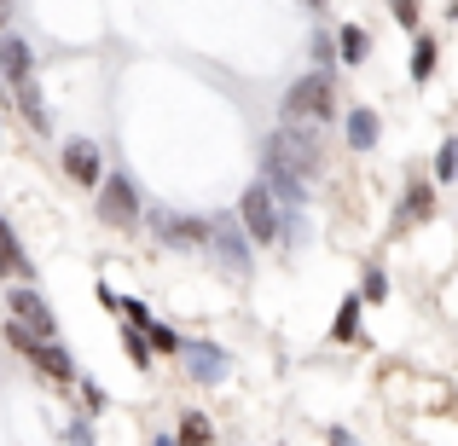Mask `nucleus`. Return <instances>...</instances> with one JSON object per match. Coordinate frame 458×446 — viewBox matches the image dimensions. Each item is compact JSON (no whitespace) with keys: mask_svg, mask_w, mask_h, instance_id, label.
<instances>
[{"mask_svg":"<svg viewBox=\"0 0 458 446\" xmlns=\"http://www.w3.org/2000/svg\"><path fill=\"white\" fill-rule=\"evenodd\" d=\"M209 249H215V261H221L226 279H244L256 244H250V232L238 226V215H209Z\"/></svg>","mask_w":458,"mask_h":446,"instance_id":"obj_6","label":"nucleus"},{"mask_svg":"<svg viewBox=\"0 0 458 446\" xmlns=\"http://www.w3.org/2000/svg\"><path fill=\"white\" fill-rule=\"evenodd\" d=\"M429 180H436V186H453V180H458V134L441 139V151H436V174H429Z\"/></svg>","mask_w":458,"mask_h":446,"instance_id":"obj_23","label":"nucleus"},{"mask_svg":"<svg viewBox=\"0 0 458 446\" xmlns=\"http://www.w3.org/2000/svg\"><path fill=\"white\" fill-rule=\"evenodd\" d=\"M180 366H186L191 383L215 389V383H226V371H233V354H226L221 342H209V336H186V348H180Z\"/></svg>","mask_w":458,"mask_h":446,"instance_id":"obj_9","label":"nucleus"},{"mask_svg":"<svg viewBox=\"0 0 458 446\" xmlns=\"http://www.w3.org/2000/svg\"><path fill=\"white\" fill-rule=\"evenodd\" d=\"M58 168H64V180H70V186H81V191H99V180L111 174V168H105L99 139H88V134H70V139H64Z\"/></svg>","mask_w":458,"mask_h":446,"instance_id":"obj_7","label":"nucleus"},{"mask_svg":"<svg viewBox=\"0 0 458 446\" xmlns=\"http://www.w3.org/2000/svg\"><path fill=\"white\" fill-rule=\"evenodd\" d=\"M302 6H308V12H325V0H302Z\"/></svg>","mask_w":458,"mask_h":446,"instance_id":"obj_30","label":"nucleus"},{"mask_svg":"<svg viewBox=\"0 0 458 446\" xmlns=\"http://www.w3.org/2000/svg\"><path fill=\"white\" fill-rule=\"evenodd\" d=\"M238 226L250 232V244L256 249H279V238H284V203L273 198V186L267 180H250L244 191H238Z\"/></svg>","mask_w":458,"mask_h":446,"instance_id":"obj_3","label":"nucleus"},{"mask_svg":"<svg viewBox=\"0 0 458 446\" xmlns=\"http://www.w3.org/2000/svg\"><path fill=\"white\" fill-rule=\"evenodd\" d=\"M146 232L163 249H209V215H180V209L146 203Z\"/></svg>","mask_w":458,"mask_h":446,"instance_id":"obj_5","label":"nucleus"},{"mask_svg":"<svg viewBox=\"0 0 458 446\" xmlns=\"http://www.w3.org/2000/svg\"><path fill=\"white\" fill-rule=\"evenodd\" d=\"M325 446H360L354 435H348V429L343 424H336V429H325Z\"/></svg>","mask_w":458,"mask_h":446,"instance_id":"obj_27","label":"nucleus"},{"mask_svg":"<svg viewBox=\"0 0 458 446\" xmlns=\"http://www.w3.org/2000/svg\"><path fill=\"white\" fill-rule=\"evenodd\" d=\"M447 18H458V0H447Z\"/></svg>","mask_w":458,"mask_h":446,"instance_id":"obj_31","label":"nucleus"},{"mask_svg":"<svg viewBox=\"0 0 458 446\" xmlns=\"http://www.w3.org/2000/svg\"><path fill=\"white\" fill-rule=\"evenodd\" d=\"M0 134H6V122H0Z\"/></svg>","mask_w":458,"mask_h":446,"instance_id":"obj_32","label":"nucleus"},{"mask_svg":"<svg viewBox=\"0 0 458 446\" xmlns=\"http://www.w3.org/2000/svg\"><path fill=\"white\" fill-rule=\"evenodd\" d=\"M0 279L6 284H35V261H30V249H23V238L12 232L6 215H0Z\"/></svg>","mask_w":458,"mask_h":446,"instance_id":"obj_11","label":"nucleus"},{"mask_svg":"<svg viewBox=\"0 0 458 446\" xmlns=\"http://www.w3.org/2000/svg\"><path fill=\"white\" fill-rule=\"evenodd\" d=\"M151 446H174V435H151Z\"/></svg>","mask_w":458,"mask_h":446,"instance_id":"obj_29","label":"nucleus"},{"mask_svg":"<svg viewBox=\"0 0 458 446\" xmlns=\"http://www.w3.org/2000/svg\"><path fill=\"white\" fill-rule=\"evenodd\" d=\"M336 111H343V99H336V70H308V76H296L291 88H284V116H296V122H336Z\"/></svg>","mask_w":458,"mask_h":446,"instance_id":"obj_4","label":"nucleus"},{"mask_svg":"<svg viewBox=\"0 0 458 446\" xmlns=\"http://www.w3.org/2000/svg\"><path fill=\"white\" fill-rule=\"evenodd\" d=\"M93 215H99V226H111V232H140V226H146V198H140L134 174L111 168V174L99 180V191H93Z\"/></svg>","mask_w":458,"mask_h":446,"instance_id":"obj_2","label":"nucleus"},{"mask_svg":"<svg viewBox=\"0 0 458 446\" xmlns=\"http://www.w3.org/2000/svg\"><path fill=\"white\" fill-rule=\"evenodd\" d=\"M6 319H18L23 331H35L41 342L58 336V313H53V301L35 290V284H6Z\"/></svg>","mask_w":458,"mask_h":446,"instance_id":"obj_8","label":"nucleus"},{"mask_svg":"<svg viewBox=\"0 0 458 446\" xmlns=\"http://www.w3.org/2000/svg\"><path fill=\"white\" fill-rule=\"evenodd\" d=\"M360 301H366V307H383V301H389V273H383V261H366V267H360Z\"/></svg>","mask_w":458,"mask_h":446,"instance_id":"obj_19","label":"nucleus"},{"mask_svg":"<svg viewBox=\"0 0 458 446\" xmlns=\"http://www.w3.org/2000/svg\"><path fill=\"white\" fill-rule=\"evenodd\" d=\"M336 58H343V64H366L371 58V35L360 29V23H343V29H336Z\"/></svg>","mask_w":458,"mask_h":446,"instance_id":"obj_18","label":"nucleus"},{"mask_svg":"<svg viewBox=\"0 0 458 446\" xmlns=\"http://www.w3.org/2000/svg\"><path fill=\"white\" fill-rule=\"evenodd\" d=\"M76 394H81V417H105L111 412V394H105L99 377H76Z\"/></svg>","mask_w":458,"mask_h":446,"instance_id":"obj_21","label":"nucleus"},{"mask_svg":"<svg viewBox=\"0 0 458 446\" xmlns=\"http://www.w3.org/2000/svg\"><path fill=\"white\" fill-rule=\"evenodd\" d=\"M116 313H123V324H134V331H146V324H157V313H151L140 296H116Z\"/></svg>","mask_w":458,"mask_h":446,"instance_id":"obj_24","label":"nucleus"},{"mask_svg":"<svg viewBox=\"0 0 458 446\" xmlns=\"http://www.w3.org/2000/svg\"><path fill=\"white\" fill-rule=\"evenodd\" d=\"M146 336H151V348H157V354H174V359H180V348H186V336H180V331H168L163 319L146 324Z\"/></svg>","mask_w":458,"mask_h":446,"instance_id":"obj_25","label":"nucleus"},{"mask_svg":"<svg viewBox=\"0 0 458 446\" xmlns=\"http://www.w3.org/2000/svg\"><path fill=\"white\" fill-rule=\"evenodd\" d=\"M0 342H6V348H18V354L35 366V377H41V383H53V389H76L81 366H76V354H70V348L58 342V336H53V342H41V336H35V331H23L18 319H0Z\"/></svg>","mask_w":458,"mask_h":446,"instance_id":"obj_1","label":"nucleus"},{"mask_svg":"<svg viewBox=\"0 0 458 446\" xmlns=\"http://www.w3.org/2000/svg\"><path fill=\"white\" fill-rule=\"evenodd\" d=\"M12 12H18V0H0V29L12 23Z\"/></svg>","mask_w":458,"mask_h":446,"instance_id":"obj_28","label":"nucleus"},{"mask_svg":"<svg viewBox=\"0 0 458 446\" xmlns=\"http://www.w3.org/2000/svg\"><path fill=\"white\" fill-rule=\"evenodd\" d=\"M308 53H313V70H336L343 58H336V35L331 29H313L308 35Z\"/></svg>","mask_w":458,"mask_h":446,"instance_id":"obj_22","label":"nucleus"},{"mask_svg":"<svg viewBox=\"0 0 458 446\" xmlns=\"http://www.w3.org/2000/svg\"><path fill=\"white\" fill-rule=\"evenodd\" d=\"M174 446H215V424H209V412H180V424H174Z\"/></svg>","mask_w":458,"mask_h":446,"instance_id":"obj_17","label":"nucleus"},{"mask_svg":"<svg viewBox=\"0 0 458 446\" xmlns=\"http://www.w3.org/2000/svg\"><path fill=\"white\" fill-rule=\"evenodd\" d=\"M436 64H441V41H436L429 29H418V35H412V58H406V76H412L418 88H429Z\"/></svg>","mask_w":458,"mask_h":446,"instance_id":"obj_14","label":"nucleus"},{"mask_svg":"<svg viewBox=\"0 0 458 446\" xmlns=\"http://www.w3.org/2000/svg\"><path fill=\"white\" fill-rule=\"evenodd\" d=\"M343 139H348V151H377V139H383V116L371 111V105H348L343 111Z\"/></svg>","mask_w":458,"mask_h":446,"instance_id":"obj_12","label":"nucleus"},{"mask_svg":"<svg viewBox=\"0 0 458 446\" xmlns=\"http://www.w3.org/2000/svg\"><path fill=\"white\" fill-rule=\"evenodd\" d=\"M123 354H128V366H134V371H151V366H157L151 336H146V331H134V324H123Z\"/></svg>","mask_w":458,"mask_h":446,"instance_id":"obj_20","label":"nucleus"},{"mask_svg":"<svg viewBox=\"0 0 458 446\" xmlns=\"http://www.w3.org/2000/svg\"><path fill=\"white\" fill-rule=\"evenodd\" d=\"M424 221H436V180L412 174L406 191H401V203H394V226L389 232H412V226H424Z\"/></svg>","mask_w":458,"mask_h":446,"instance_id":"obj_10","label":"nucleus"},{"mask_svg":"<svg viewBox=\"0 0 458 446\" xmlns=\"http://www.w3.org/2000/svg\"><path fill=\"white\" fill-rule=\"evenodd\" d=\"M360 331H366V301H360V290H348L343 301H336L331 342H360Z\"/></svg>","mask_w":458,"mask_h":446,"instance_id":"obj_15","label":"nucleus"},{"mask_svg":"<svg viewBox=\"0 0 458 446\" xmlns=\"http://www.w3.org/2000/svg\"><path fill=\"white\" fill-rule=\"evenodd\" d=\"M12 105L23 111V122H30L35 134H47V128H53V116H47V99H41V88H35V81H18V88H12Z\"/></svg>","mask_w":458,"mask_h":446,"instance_id":"obj_16","label":"nucleus"},{"mask_svg":"<svg viewBox=\"0 0 458 446\" xmlns=\"http://www.w3.org/2000/svg\"><path fill=\"white\" fill-rule=\"evenodd\" d=\"M0 81H6V88L35 81V53H30V41L12 35V29H0Z\"/></svg>","mask_w":458,"mask_h":446,"instance_id":"obj_13","label":"nucleus"},{"mask_svg":"<svg viewBox=\"0 0 458 446\" xmlns=\"http://www.w3.org/2000/svg\"><path fill=\"white\" fill-rule=\"evenodd\" d=\"M389 12H394V23H401V29H424V0H389Z\"/></svg>","mask_w":458,"mask_h":446,"instance_id":"obj_26","label":"nucleus"}]
</instances>
